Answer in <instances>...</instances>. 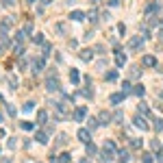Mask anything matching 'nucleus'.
Segmentation results:
<instances>
[{"instance_id": "obj_1", "label": "nucleus", "mask_w": 163, "mask_h": 163, "mask_svg": "<svg viewBox=\"0 0 163 163\" xmlns=\"http://www.w3.org/2000/svg\"><path fill=\"white\" fill-rule=\"evenodd\" d=\"M98 155H100V161L102 163H109V161H113V157L118 155V148H115V144H113L111 139H107L104 146H102V150H100Z\"/></svg>"}, {"instance_id": "obj_2", "label": "nucleus", "mask_w": 163, "mask_h": 163, "mask_svg": "<svg viewBox=\"0 0 163 163\" xmlns=\"http://www.w3.org/2000/svg\"><path fill=\"white\" fill-rule=\"evenodd\" d=\"M72 120H74V122H85V120H87V107H85V104L76 107V109L72 111Z\"/></svg>"}, {"instance_id": "obj_3", "label": "nucleus", "mask_w": 163, "mask_h": 163, "mask_svg": "<svg viewBox=\"0 0 163 163\" xmlns=\"http://www.w3.org/2000/svg\"><path fill=\"white\" fill-rule=\"evenodd\" d=\"M46 89H48V91H61L59 79H57V76H48V79H46Z\"/></svg>"}, {"instance_id": "obj_4", "label": "nucleus", "mask_w": 163, "mask_h": 163, "mask_svg": "<svg viewBox=\"0 0 163 163\" xmlns=\"http://www.w3.org/2000/svg\"><path fill=\"white\" fill-rule=\"evenodd\" d=\"M141 46H144V37L141 35H135V37H130L128 39V50H141Z\"/></svg>"}, {"instance_id": "obj_5", "label": "nucleus", "mask_w": 163, "mask_h": 163, "mask_svg": "<svg viewBox=\"0 0 163 163\" xmlns=\"http://www.w3.org/2000/svg\"><path fill=\"white\" fill-rule=\"evenodd\" d=\"M133 124H135V126H137L139 130H148V128H150V124L146 122V115H135Z\"/></svg>"}, {"instance_id": "obj_6", "label": "nucleus", "mask_w": 163, "mask_h": 163, "mask_svg": "<svg viewBox=\"0 0 163 163\" xmlns=\"http://www.w3.org/2000/svg\"><path fill=\"white\" fill-rule=\"evenodd\" d=\"M76 137L81 139L83 144H89V141H91V130H89V128H79Z\"/></svg>"}, {"instance_id": "obj_7", "label": "nucleus", "mask_w": 163, "mask_h": 163, "mask_svg": "<svg viewBox=\"0 0 163 163\" xmlns=\"http://www.w3.org/2000/svg\"><path fill=\"white\" fill-rule=\"evenodd\" d=\"M13 26V18H4L2 22H0V35H4V33H9V28Z\"/></svg>"}, {"instance_id": "obj_8", "label": "nucleus", "mask_w": 163, "mask_h": 163, "mask_svg": "<svg viewBox=\"0 0 163 163\" xmlns=\"http://www.w3.org/2000/svg\"><path fill=\"white\" fill-rule=\"evenodd\" d=\"M141 65H146V68H157V59H155L152 54H146V57L141 59Z\"/></svg>"}, {"instance_id": "obj_9", "label": "nucleus", "mask_w": 163, "mask_h": 163, "mask_svg": "<svg viewBox=\"0 0 163 163\" xmlns=\"http://www.w3.org/2000/svg\"><path fill=\"white\" fill-rule=\"evenodd\" d=\"M43 65H46V59H43V57L35 59V61H33V72H35V74H39L41 70H43Z\"/></svg>"}, {"instance_id": "obj_10", "label": "nucleus", "mask_w": 163, "mask_h": 163, "mask_svg": "<svg viewBox=\"0 0 163 163\" xmlns=\"http://www.w3.org/2000/svg\"><path fill=\"white\" fill-rule=\"evenodd\" d=\"M87 18V13H83V11H79V9H74L72 13H70V20H74V22H83Z\"/></svg>"}, {"instance_id": "obj_11", "label": "nucleus", "mask_w": 163, "mask_h": 163, "mask_svg": "<svg viewBox=\"0 0 163 163\" xmlns=\"http://www.w3.org/2000/svg\"><path fill=\"white\" fill-rule=\"evenodd\" d=\"M79 57H81V61L87 63V61H91V59H94V50H91V48H85V50H81V54H79Z\"/></svg>"}, {"instance_id": "obj_12", "label": "nucleus", "mask_w": 163, "mask_h": 163, "mask_svg": "<svg viewBox=\"0 0 163 163\" xmlns=\"http://www.w3.org/2000/svg\"><path fill=\"white\" fill-rule=\"evenodd\" d=\"M111 120H113V115H111V113H107V111H100V115H98V122L102 124V126H104V124H109Z\"/></svg>"}, {"instance_id": "obj_13", "label": "nucleus", "mask_w": 163, "mask_h": 163, "mask_svg": "<svg viewBox=\"0 0 163 163\" xmlns=\"http://www.w3.org/2000/svg\"><path fill=\"white\" fill-rule=\"evenodd\" d=\"M155 13H159V4H157V2H150V4L146 7V18H150V15H155Z\"/></svg>"}, {"instance_id": "obj_14", "label": "nucleus", "mask_w": 163, "mask_h": 163, "mask_svg": "<svg viewBox=\"0 0 163 163\" xmlns=\"http://www.w3.org/2000/svg\"><path fill=\"white\" fill-rule=\"evenodd\" d=\"M35 139L46 146V144H48V133H46V130H37V133H35Z\"/></svg>"}, {"instance_id": "obj_15", "label": "nucleus", "mask_w": 163, "mask_h": 163, "mask_svg": "<svg viewBox=\"0 0 163 163\" xmlns=\"http://www.w3.org/2000/svg\"><path fill=\"white\" fill-rule=\"evenodd\" d=\"M133 94H135L137 98H144V94H146V87H144L141 83H137V85L133 87Z\"/></svg>"}, {"instance_id": "obj_16", "label": "nucleus", "mask_w": 163, "mask_h": 163, "mask_svg": "<svg viewBox=\"0 0 163 163\" xmlns=\"http://www.w3.org/2000/svg\"><path fill=\"white\" fill-rule=\"evenodd\" d=\"M137 111H139V115H146V118L150 115V109H148V104H146L144 100H141V102L137 104Z\"/></svg>"}, {"instance_id": "obj_17", "label": "nucleus", "mask_w": 163, "mask_h": 163, "mask_svg": "<svg viewBox=\"0 0 163 163\" xmlns=\"http://www.w3.org/2000/svg\"><path fill=\"white\" fill-rule=\"evenodd\" d=\"M48 122V111L46 109H39L37 111V124H46Z\"/></svg>"}, {"instance_id": "obj_18", "label": "nucleus", "mask_w": 163, "mask_h": 163, "mask_svg": "<svg viewBox=\"0 0 163 163\" xmlns=\"http://www.w3.org/2000/svg\"><path fill=\"white\" fill-rule=\"evenodd\" d=\"M124 96H126V94H122V91H120V94H111L109 100H111V104H120V102L124 100Z\"/></svg>"}, {"instance_id": "obj_19", "label": "nucleus", "mask_w": 163, "mask_h": 163, "mask_svg": "<svg viewBox=\"0 0 163 163\" xmlns=\"http://www.w3.org/2000/svg\"><path fill=\"white\" fill-rule=\"evenodd\" d=\"M85 150H87V157H94V155H98V148L89 141V144H85Z\"/></svg>"}, {"instance_id": "obj_20", "label": "nucleus", "mask_w": 163, "mask_h": 163, "mask_svg": "<svg viewBox=\"0 0 163 163\" xmlns=\"http://www.w3.org/2000/svg\"><path fill=\"white\" fill-rule=\"evenodd\" d=\"M118 159H120V163H128V161H130L128 150H120V152H118Z\"/></svg>"}, {"instance_id": "obj_21", "label": "nucleus", "mask_w": 163, "mask_h": 163, "mask_svg": "<svg viewBox=\"0 0 163 163\" xmlns=\"http://www.w3.org/2000/svg\"><path fill=\"white\" fill-rule=\"evenodd\" d=\"M70 81H72V85H79V81H81L79 70H70Z\"/></svg>"}, {"instance_id": "obj_22", "label": "nucleus", "mask_w": 163, "mask_h": 163, "mask_svg": "<svg viewBox=\"0 0 163 163\" xmlns=\"http://www.w3.org/2000/svg\"><path fill=\"white\" fill-rule=\"evenodd\" d=\"M50 50H52V46H50V43H48V41H43V43H41V57H43V59H46V57H48V54H50Z\"/></svg>"}, {"instance_id": "obj_23", "label": "nucleus", "mask_w": 163, "mask_h": 163, "mask_svg": "<svg viewBox=\"0 0 163 163\" xmlns=\"http://www.w3.org/2000/svg\"><path fill=\"white\" fill-rule=\"evenodd\" d=\"M124 63H126V54L118 52V54H115V65H118V68H122Z\"/></svg>"}, {"instance_id": "obj_24", "label": "nucleus", "mask_w": 163, "mask_h": 163, "mask_svg": "<svg viewBox=\"0 0 163 163\" xmlns=\"http://www.w3.org/2000/svg\"><path fill=\"white\" fill-rule=\"evenodd\" d=\"M70 161H72V155H68V152H63V155L57 157V163H70Z\"/></svg>"}, {"instance_id": "obj_25", "label": "nucleus", "mask_w": 163, "mask_h": 163, "mask_svg": "<svg viewBox=\"0 0 163 163\" xmlns=\"http://www.w3.org/2000/svg\"><path fill=\"white\" fill-rule=\"evenodd\" d=\"M130 148H133V150H141V139L130 137Z\"/></svg>"}, {"instance_id": "obj_26", "label": "nucleus", "mask_w": 163, "mask_h": 163, "mask_svg": "<svg viewBox=\"0 0 163 163\" xmlns=\"http://www.w3.org/2000/svg\"><path fill=\"white\" fill-rule=\"evenodd\" d=\"M152 161H155V157H152L150 152H144V155H141V163H152Z\"/></svg>"}, {"instance_id": "obj_27", "label": "nucleus", "mask_w": 163, "mask_h": 163, "mask_svg": "<svg viewBox=\"0 0 163 163\" xmlns=\"http://www.w3.org/2000/svg\"><path fill=\"white\" fill-rule=\"evenodd\" d=\"M87 124H89V130H94V128H98V126H100V122H98L96 118H89V120H87Z\"/></svg>"}, {"instance_id": "obj_28", "label": "nucleus", "mask_w": 163, "mask_h": 163, "mask_svg": "<svg viewBox=\"0 0 163 163\" xmlns=\"http://www.w3.org/2000/svg\"><path fill=\"white\" fill-rule=\"evenodd\" d=\"M87 20H89L91 24H96V22H98V13H96V11H89V13H87Z\"/></svg>"}, {"instance_id": "obj_29", "label": "nucleus", "mask_w": 163, "mask_h": 163, "mask_svg": "<svg viewBox=\"0 0 163 163\" xmlns=\"http://www.w3.org/2000/svg\"><path fill=\"white\" fill-rule=\"evenodd\" d=\"M122 94H133V87H130V83L128 81L122 83Z\"/></svg>"}, {"instance_id": "obj_30", "label": "nucleus", "mask_w": 163, "mask_h": 163, "mask_svg": "<svg viewBox=\"0 0 163 163\" xmlns=\"http://www.w3.org/2000/svg\"><path fill=\"white\" fill-rule=\"evenodd\" d=\"M104 79H107V81H118V72H115V70H111V72H107V76H104Z\"/></svg>"}, {"instance_id": "obj_31", "label": "nucleus", "mask_w": 163, "mask_h": 163, "mask_svg": "<svg viewBox=\"0 0 163 163\" xmlns=\"http://www.w3.org/2000/svg\"><path fill=\"white\" fill-rule=\"evenodd\" d=\"M33 43H35V46H37V43H43V35H41V33H35V35H33Z\"/></svg>"}, {"instance_id": "obj_32", "label": "nucleus", "mask_w": 163, "mask_h": 163, "mask_svg": "<svg viewBox=\"0 0 163 163\" xmlns=\"http://www.w3.org/2000/svg\"><path fill=\"white\" fill-rule=\"evenodd\" d=\"M65 141H68V135H63V133H61V135H57V146H63Z\"/></svg>"}, {"instance_id": "obj_33", "label": "nucleus", "mask_w": 163, "mask_h": 163, "mask_svg": "<svg viewBox=\"0 0 163 163\" xmlns=\"http://www.w3.org/2000/svg\"><path fill=\"white\" fill-rule=\"evenodd\" d=\"M155 128H157L159 133L163 130V118H157V120H155Z\"/></svg>"}, {"instance_id": "obj_34", "label": "nucleus", "mask_w": 163, "mask_h": 163, "mask_svg": "<svg viewBox=\"0 0 163 163\" xmlns=\"http://www.w3.org/2000/svg\"><path fill=\"white\" fill-rule=\"evenodd\" d=\"M22 31H24V33H26V35H31V33H33V24H31V22H26V24H24V28H22Z\"/></svg>"}, {"instance_id": "obj_35", "label": "nucleus", "mask_w": 163, "mask_h": 163, "mask_svg": "<svg viewBox=\"0 0 163 163\" xmlns=\"http://www.w3.org/2000/svg\"><path fill=\"white\" fill-rule=\"evenodd\" d=\"M33 104H35V102H26V104L22 107V111H24V113H28V111H33V109H35Z\"/></svg>"}, {"instance_id": "obj_36", "label": "nucleus", "mask_w": 163, "mask_h": 163, "mask_svg": "<svg viewBox=\"0 0 163 163\" xmlns=\"http://www.w3.org/2000/svg\"><path fill=\"white\" fill-rule=\"evenodd\" d=\"M24 37H26V33H24V31H18V33H15V39L20 41V43L24 41Z\"/></svg>"}, {"instance_id": "obj_37", "label": "nucleus", "mask_w": 163, "mask_h": 163, "mask_svg": "<svg viewBox=\"0 0 163 163\" xmlns=\"http://www.w3.org/2000/svg\"><path fill=\"white\" fill-rule=\"evenodd\" d=\"M22 128H24V130H33L35 124H33V122H22Z\"/></svg>"}, {"instance_id": "obj_38", "label": "nucleus", "mask_w": 163, "mask_h": 163, "mask_svg": "<svg viewBox=\"0 0 163 163\" xmlns=\"http://www.w3.org/2000/svg\"><path fill=\"white\" fill-rule=\"evenodd\" d=\"M9 85H11V89H15L18 87V79L15 76H9Z\"/></svg>"}, {"instance_id": "obj_39", "label": "nucleus", "mask_w": 163, "mask_h": 163, "mask_svg": "<svg viewBox=\"0 0 163 163\" xmlns=\"http://www.w3.org/2000/svg\"><path fill=\"white\" fill-rule=\"evenodd\" d=\"M24 52H26V50H24L22 46H15V54H18V57H24Z\"/></svg>"}, {"instance_id": "obj_40", "label": "nucleus", "mask_w": 163, "mask_h": 163, "mask_svg": "<svg viewBox=\"0 0 163 163\" xmlns=\"http://www.w3.org/2000/svg\"><path fill=\"white\" fill-rule=\"evenodd\" d=\"M7 113H9V115H15L18 111H15V107H13V104H7Z\"/></svg>"}, {"instance_id": "obj_41", "label": "nucleus", "mask_w": 163, "mask_h": 163, "mask_svg": "<svg viewBox=\"0 0 163 163\" xmlns=\"http://www.w3.org/2000/svg\"><path fill=\"white\" fill-rule=\"evenodd\" d=\"M157 39H159V43L163 46V26L159 28V33H157Z\"/></svg>"}, {"instance_id": "obj_42", "label": "nucleus", "mask_w": 163, "mask_h": 163, "mask_svg": "<svg viewBox=\"0 0 163 163\" xmlns=\"http://www.w3.org/2000/svg\"><path fill=\"white\" fill-rule=\"evenodd\" d=\"M0 2H2L4 7H13V4H15V0H0Z\"/></svg>"}, {"instance_id": "obj_43", "label": "nucleus", "mask_w": 163, "mask_h": 163, "mask_svg": "<svg viewBox=\"0 0 163 163\" xmlns=\"http://www.w3.org/2000/svg\"><path fill=\"white\" fill-rule=\"evenodd\" d=\"M122 118H124V115H122V111H118V113H113V120H115V122H120Z\"/></svg>"}, {"instance_id": "obj_44", "label": "nucleus", "mask_w": 163, "mask_h": 163, "mask_svg": "<svg viewBox=\"0 0 163 163\" xmlns=\"http://www.w3.org/2000/svg\"><path fill=\"white\" fill-rule=\"evenodd\" d=\"M100 18H102V20H109V18H111V13H109V11H102V13H100Z\"/></svg>"}, {"instance_id": "obj_45", "label": "nucleus", "mask_w": 163, "mask_h": 163, "mask_svg": "<svg viewBox=\"0 0 163 163\" xmlns=\"http://www.w3.org/2000/svg\"><path fill=\"white\" fill-rule=\"evenodd\" d=\"M152 148H155V150H161V144H159V141L155 139V141H152Z\"/></svg>"}, {"instance_id": "obj_46", "label": "nucleus", "mask_w": 163, "mask_h": 163, "mask_svg": "<svg viewBox=\"0 0 163 163\" xmlns=\"http://www.w3.org/2000/svg\"><path fill=\"white\" fill-rule=\"evenodd\" d=\"M107 2H109L111 7H118V4H120V0H107Z\"/></svg>"}, {"instance_id": "obj_47", "label": "nucleus", "mask_w": 163, "mask_h": 163, "mask_svg": "<svg viewBox=\"0 0 163 163\" xmlns=\"http://www.w3.org/2000/svg\"><path fill=\"white\" fill-rule=\"evenodd\" d=\"M157 159H159V161H163V150H157Z\"/></svg>"}, {"instance_id": "obj_48", "label": "nucleus", "mask_w": 163, "mask_h": 163, "mask_svg": "<svg viewBox=\"0 0 163 163\" xmlns=\"http://www.w3.org/2000/svg\"><path fill=\"white\" fill-rule=\"evenodd\" d=\"M41 2H43V4H50V2H54V0H41Z\"/></svg>"}, {"instance_id": "obj_49", "label": "nucleus", "mask_w": 163, "mask_h": 163, "mask_svg": "<svg viewBox=\"0 0 163 163\" xmlns=\"http://www.w3.org/2000/svg\"><path fill=\"white\" fill-rule=\"evenodd\" d=\"M0 137H4V128H0Z\"/></svg>"}, {"instance_id": "obj_50", "label": "nucleus", "mask_w": 163, "mask_h": 163, "mask_svg": "<svg viewBox=\"0 0 163 163\" xmlns=\"http://www.w3.org/2000/svg\"><path fill=\"white\" fill-rule=\"evenodd\" d=\"M2 52H4V46H2V43H0V54H2Z\"/></svg>"}, {"instance_id": "obj_51", "label": "nucleus", "mask_w": 163, "mask_h": 163, "mask_svg": "<svg viewBox=\"0 0 163 163\" xmlns=\"http://www.w3.org/2000/svg\"><path fill=\"white\" fill-rule=\"evenodd\" d=\"M81 163H89V161H87V159H83V161H81Z\"/></svg>"}, {"instance_id": "obj_52", "label": "nucleus", "mask_w": 163, "mask_h": 163, "mask_svg": "<svg viewBox=\"0 0 163 163\" xmlns=\"http://www.w3.org/2000/svg\"><path fill=\"white\" fill-rule=\"evenodd\" d=\"M161 26H163V15H161Z\"/></svg>"}, {"instance_id": "obj_53", "label": "nucleus", "mask_w": 163, "mask_h": 163, "mask_svg": "<svg viewBox=\"0 0 163 163\" xmlns=\"http://www.w3.org/2000/svg\"><path fill=\"white\" fill-rule=\"evenodd\" d=\"M0 100H2V96H0Z\"/></svg>"}]
</instances>
